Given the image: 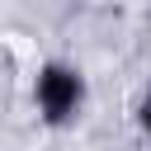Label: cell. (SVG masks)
Segmentation results:
<instances>
[{"label": "cell", "mask_w": 151, "mask_h": 151, "mask_svg": "<svg viewBox=\"0 0 151 151\" xmlns=\"http://www.w3.org/2000/svg\"><path fill=\"white\" fill-rule=\"evenodd\" d=\"M90 104V80L76 61L52 57L33 71V113L47 127H76Z\"/></svg>", "instance_id": "6da1fadb"}, {"label": "cell", "mask_w": 151, "mask_h": 151, "mask_svg": "<svg viewBox=\"0 0 151 151\" xmlns=\"http://www.w3.org/2000/svg\"><path fill=\"white\" fill-rule=\"evenodd\" d=\"M137 127H142V137L151 142V90L137 99Z\"/></svg>", "instance_id": "7a4b0ae2"}]
</instances>
